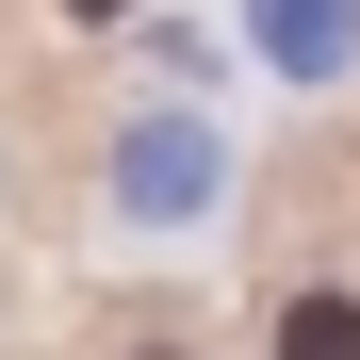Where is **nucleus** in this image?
<instances>
[{
	"mask_svg": "<svg viewBox=\"0 0 360 360\" xmlns=\"http://www.w3.org/2000/svg\"><path fill=\"white\" fill-rule=\"evenodd\" d=\"M278 360H360V295H295V311H278Z\"/></svg>",
	"mask_w": 360,
	"mask_h": 360,
	"instance_id": "nucleus-1",
	"label": "nucleus"
},
{
	"mask_svg": "<svg viewBox=\"0 0 360 360\" xmlns=\"http://www.w3.org/2000/svg\"><path fill=\"white\" fill-rule=\"evenodd\" d=\"M344 33H360V0H278V49H295V66H328Z\"/></svg>",
	"mask_w": 360,
	"mask_h": 360,
	"instance_id": "nucleus-2",
	"label": "nucleus"
},
{
	"mask_svg": "<svg viewBox=\"0 0 360 360\" xmlns=\"http://www.w3.org/2000/svg\"><path fill=\"white\" fill-rule=\"evenodd\" d=\"M82 17H131V0H82Z\"/></svg>",
	"mask_w": 360,
	"mask_h": 360,
	"instance_id": "nucleus-3",
	"label": "nucleus"
},
{
	"mask_svg": "<svg viewBox=\"0 0 360 360\" xmlns=\"http://www.w3.org/2000/svg\"><path fill=\"white\" fill-rule=\"evenodd\" d=\"M148 360H180V344H148Z\"/></svg>",
	"mask_w": 360,
	"mask_h": 360,
	"instance_id": "nucleus-4",
	"label": "nucleus"
}]
</instances>
